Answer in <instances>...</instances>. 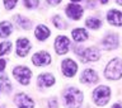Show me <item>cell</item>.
<instances>
[{
  "instance_id": "6da1fadb",
  "label": "cell",
  "mask_w": 122,
  "mask_h": 108,
  "mask_svg": "<svg viewBox=\"0 0 122 108\" xmlns=\"http://www.w3.org/2000/svg\"><path fill=\"white\" fill-rule=\"evenodd\" d=\"M65 104L69 108H79L83 102V94L81 92L78 90L76 88H69L64 93Z\"/></svg>"
},
{
  "instance_id": "7a4b0ae2",
  "label": "cell",
  "mask_w": 122,
  "mask_h": 108,
  "mask_svg": "<svg viewBox=\"0 0 122 108\" xmlns=\"http://www.w3.org/2000/svg\"><path fill=\"white\" fill-rule=\"evenodd\" d=\"M104 75L107 79H114V80L120 79L122 76V61L118 57L109 61V64L106 67Z\"/></svg>"
},
{
  "instance_id": "3957f363",
  "label": "cell",
  "mask_w": 122,
  "mask_h": 108,
  "mask_svg": "<svg viewBox=\"0 0 122 108\" xmlns=\"http://www.w3.org/2000/svg\"><path fill=\"white\" fill-rule=\"evenodd\" d=\"M111 89L106 85H101L93 92V99L97 106H104L109 101Z\"/></svg>"
},
{
  "instance_id": "277c9868",
  "label": "cell",
  "mask_w": 122,
  "mask_h": 108,
  "mask_svg": "<svg viewBox=\"0 0 122 108\" xmlns=\"http://www.w3.org/2000/svg\"><path fill=\"white\" fill-rule=\"evenodd\" d=\"M13 75L17 78L18 82H20V84H27L29 83L30 80V76H32V72L28 67H24V66H19V67H15L13 70Z\"/></svg>"
},
{
  "instance_id": "5b68a950",
  "label": "cell",
  "mask_w": 122,
  "mask_h": 108,
  "mask_svg": "<svg viewBox=\"0 0 122 108\" xmlns=\"http://www.w3.org/2000/svg\"><path fill=\"white\" fill-rule=\"evenodd\" d=\"M80 59L83 62H88V61H97L101 57V51L94 47H88L85 50H81L79 53Z\"/></svg>"
},
{
  "instance_id": "8992f818",
  "label": "cell",
  "mask_w": 122,
  "mask_h": 108,
  "mask_svg": "<svg viewBox=\"0 0 122 108\" xmlns=\"http://www.w3.org/2000/svg\"><path fill=\"white\" fill-rule=\"evenodd\" d=\"M69 46H70V40L65 36H60L56 38V42H55V48H56V52L59 55H64L69 51Z\"/></svg>"
},
{
  "instance_id": "52a82bcc",
  "label": "cell",
  "mask_w": 122,
  "mask_h": 108,
  "mask_svg": "<svg viewBox=\"0 0 122 108\" xmlns=\"http://www.w3.org/2000/svg\"><path fill=\"white\" fill-rule=\"evenodd\" d=\"M32 62L36 65V66L48 65L50 62H51V56H50L47 52H45V51L37 52V53H34L33 57H32Z\"/></svg>"
},
{
  "instance_id": "ba28073f",
  "label": "cell",
  "mask_w": 122,
  "mask_h": 108,
  "mask_svg": "<svg viewBox=\"0 0 122 108\" xmlns=\"http://www.w3.org/2000/svg\"><path fill=\"white\" fill-rule=\"evenodd\" d=\"M76 70H78V66H76V64L72 60L66 59V60L62 61V72H64L65 76L71 78V76L75 75Z\"/></svg>"
},
{
  "instance_id": "9c48e42d",
  "label": "cell",
  "mask_w": 122,
  "mask_h": 108,
  "mask_svg": "<svg viewBox=\"0 0 122 108\" xmlns=\"http://www.w3.org/2000/svg\"><path fill=\"white\" fill-rule=\"evenodd\" d=\"M14 102H15V104H17L19 108H33V106H34L32 99H30L28 95H25L23 93L15 95Z\"/></svg>"
},
{
  "instance_id": "30bf717a",
  "label": "cell",
  "mask_w": 122,
  "mask_h": 108,
  "mask_svg": "<svg viewBox=\"0 0 122 108\" xmlns=\"http://www.w3.org/2000/svg\"><path fill=\"white\" fill-rule=\"evenodd\" d=\"M30 50V42L27 38H19L17 41V53L18 56L24 57Z\"/></svg>"
},
{
  "instance_id": "8fae6325",
  "label": "cell",
  "mask_w": 122,
  "mask_h": 108,
  "mask_svg": "<svg viewBox=\"0 0 122 108\" xmlns=\"http://www.w3.org/2000/svg\"><path fill=\"white\" fill-rule=\"evenodd\" d=\"M80 82L85 83V84H94L98 82V75L95 74L94 70L92 69H86V70L83 71L81 76H80Z\"/></svg>"
},
{
  "instance_id": "7c38bea8",
  "label": "cell",
  "mask_w": 122,
  "mask_h": 108,
  "mask_svg": "<svg viewBox=\"0 0 122 108\" xmlns=\"http://www.w3.org/2000/svg\"><path fill=\"white\" fill-rule=\"evenodd\" d=\"M66 14L70 18L78 21V19H80L83 15V9L80 5H76V4H69L67 8H66Z\"/></svg>"
},
{
  "instance_id": "4fadbf2b",
  "label": "cell",
  "mask_w": 122,
  "mask_h": 108,
  "mask_svg": "<svg viewBox=\"0 0 122 108\" xmlns=\"http://www.w3.org/2000/svg\"><path fill=\"white\" fill-rule=\"evenodd\" d=\"M107 19H108L109 24L112 26H122V13L118 10H109L107 14Z\"/></svg>"
},
{
  "instance_id": "5bb4252c",
  "label": "cell",
  "mask_w": 122,
  "mask_h": 108,
  "mask_svg": "<svg viewBox=\"0 0 122 108\" xmlns=\"http://www.w3.org/2000/svg\"><path fill=\"white\" fill-rule=\"evenodd\" d=\"M102 45H103V47L107 48V50L116 48L118 46V37L116 34H108V36L102 41Z\"/></svg>"
},
{
  "instance_id": "9a60e30c",
  "label": "cell",
  "mask_w": 122,
  "mask_h": 108,
  "mask_svg": "<svg viewBox=\"0 0 122 108\" xmlns=\"http://www.w3.org/2000/svg\"><path fill=\"white\" fill-rule=\"evenodd\" d=\"M55 83V78L51 74H42L38 76V85L42 88H48Z\"/></svg>"
},
{
  "instance_id": "2e32d148",
  "label": "cell",
  "mask_w": 122,
  "mask_h": 108,
  "mask_svg": "<svg viewBox=\"0 0 122 108\" xmlns=\"http://www.w3.org/2000/svg\"><path fill=\"white\" fill-rule=\"evenodd\" d=\"M71 34H72V38H74L75 42H83V41H85L86 38H88L86 31L83 29V28H76V29H74Z\"/></svg>"
},
{
  "instance_id": "e0dca14e",
  "label": "cell",
  "mask_w": 122,
  "mask_h": 108,
  "mask_svg": "<svg viewBox=\"0 0 122 108\" xmlns=\"http://www.w3.org/2000/svg\"><path fill=\"white\" fill-rule=\"evenodd\" d=\"M36 37L38 38V40H41V41H45L46 38H47L50 36V29L47 28V27H45V26H38L37 28H36Z\"/></svg>"
},
{
  "instance_id": "ac0fdd59",
  "label": "cell",
  "mask_w": 122,
  "mask_h": 108,
  "mask_svg": "<svg viewBox=\"0 0 122 108\" xmlns=\"http://www.w3.org/2000/svg\"><path fill=\"white\" fill-rule=\"evenodd\" d=\"M10 90H11L10 80L6 76H1L0 78V92H3V93H10Z\"/></svg>"
},
{
  "instance_id": "d6986e66",
  "label": "cell",
  "mask_w": 122,
  "mask_h": 108,
  "mask_svg": "<svg viewBox=\"0 0 122 108\" xmlns=\"http://www.w3.org/2000/svg\"><path fill=\"white\" fill-rule=\"evenodd\" d=\"M11 32V24L9 22H3L0 23V37H8Z\"/></svg>"
},
{
  "instance_id": "ffe728a7",
  "label": "cell",
  "mask_w": 122,
  "mask_h": 108,
  "mask_svg": "<svg viewBox=\"0 0 122 108\" xmlns=\"http://www.w3.org/2000/svg\"><path fill=\"white\" fill-rule=\"evenodd\" d=\"M85 24H86V27H89V28L98 29L99 27L102 26V21H101V19H98V18H94V17H92V18H89V19H86Z\"/></svg>"
},
{
  "instance_id": "44dd1931",
  "label": "cell",
  "mask_w": 122,
  "mask_h": 108,
  "mask_svg": "<svg viewBox=\"0 0 122 108\" xmlns=\"http://www.w3.org/2000/svg\"><path fill=\"white\" fill-rule=\"evenodd\" d=\"M15 22L18 23V26L23 27L24 29L30 28V21H29V19H27L25 17H19V15H17V17H15Z\"/></svg>"
},
{
  "instance_id": "7402d4cb",
  "label": "cell",
  "mask_w": 122,
  "mask_h": 108,
  "mask_svg": "<svg viewBox=\"0 0 122 108\" xmlns=\"http://www.w3.org/2000/svg\"><path fill=\"white\" fill-rule=\"evenodd\" d=\"M11 50V42H3L0 43V56L5 55Z\"/></svg>"
},
{
  "instance_id": "603a6c76",
  "label": "cell",
  "mask_w": 122,
  "mask_h": 108,
  "mask_svg": "<svg viewBox=\"0 0 122 108\" xmlns=\"http://www.w3.org/2000/svg\"><path fill=\"white\" fill-rule=\"evenodd\" d=\"M52 22H53V24H55L56 28H59V29H65V28H66V24H65V22H64L60 17H53Z\"/></svg>"
},
{
  "instance_id": "cb8c5ba5",
  "label": "cell",
  "mask_w": 122,
  "mask_h": 108,
  "mask_svg": "<svg viewBox=\"0 0 122 108\" xmlns=\"http://www.w3.org/2000/svg\"><path fill=\"white\" fill-rule=\"evenodd\" d=\"M24 4L28 8H36L38 5V0H24Z\"/></svg>"
},
{
  "instance_id": "d4e9b609",
  "label": "cell",
  "mask_w": 122,
  "mask_h": 108,
  "mask_svg": "<svg viewBox=\"0 0 122 108\" xmlns=\"http://www.w3.org/2000/svg\"><path fill=\"white\" fill-rule=\"evenodd\" d=\"M4 3H5L6 9H13L17 4V0H4Z\"/></svg>"
},
{
  "instance_id": "484cf974",
  "label": "cell",
  "mask_w": 122,
  "mask_h": 108,
  "mask_svg": "<svg viewBox=\"0 0 122 108\" xmlns=\"http://www.w3.org/2000/svg\"><path fill=\"white\" fill-rule=\"evenodd\" d=\"M47 1H48V4H51V5H59L62 0H47Z\"/></svg>"
},
{
  "instance_id": "4316f807",
  "label": "cell",
  "mask_w": 122,
  "mask_h": 108,
  "mask_svg": "<svg viewBox=\"0 0 122 108\" xmlns=\"http://www.w3.org/2000/svg\"><path fill=\"white\" fill-rule=\"evenodd\" d=\"M57 107V103L55 99H52V101H50V108H56Z\"/></svg>"
},
{
  "instance_id": "83f0119b",
  "label": "cell",
  "mask_w": 122,
  "mask_h": 108,
  "mask_svg": "<svg viewBox=\"0 0 122 108\" xmlns=\"http://www.w3.org/2000/svg\"><path fill=\"white\" fill-rule=\"evenodd\" d=\"M4 67H5V61H4V60H0V71H3Z\"/></svg>"
},
{
  "instance_id": "f1b7e54d",
  "label": "cell",
  "mask_w": 122,
  "mask_h": 108,
  "mask_svg": "<svg viewBox=\"0 0 122 108\" xmlns=\"http://www.w3.org/2000/svg\"><path fill=\"white\" fill-rule=\"evenodd\" d=\"M112 108H122V107H121L120 104H113V107H112Z\"/></svg>"
},
{
  "instance_id": "f546056e",
  "label": "cell",
  "mask_w": 122,
  "mask_h": 108,
  "mask_svg": "<svg viewBox=\"0 0 122 108\" xmlns=\"http://www.w3.org/2000/svg\"><path fill=\"white\" fill-rule=\"evenodd\" d=\"M107 1H108V0H101L102 4H107Z\"/></svg>"
},
{
  "instance_id": "4dcf8cb0",
  "label": "cell",
  "mask_w": 122,
  "mask_h": 108,
  "mask_svg": "<svg viewBox=\"0 0 122 108\" xmlns=\"http://www.w3.org/2000/svg\"><path fill=\"white\" fill-rule=\"evenodd\" d=\"M117 3L120 4V5H122V0H117Z\"/></svg>"
},
{
  "instance_id": "1f68e13d",
  "label": "cell",
  "mask_w": 122,
  "mask_h": 108,
  "mask_svg": "<svg viewBox=\"0 0 122 108\" xmlns=\"http://www.w3.org/2000/svg\"><path fill=\"white\" fill-rule=\"evenodd\" d=\"M71 1H80V0H71Z\"/></svg>"
}]
</instances>
